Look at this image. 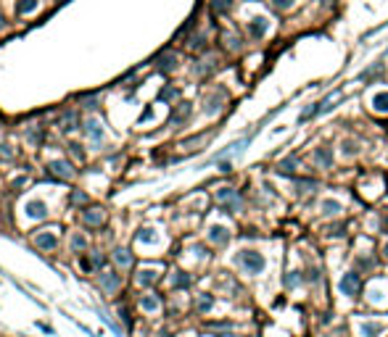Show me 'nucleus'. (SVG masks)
<instances>
[{"label":"nucleus","instance_id":"obj_4","mask_svg":"<svg viewBox=\"0 0 388 337\" xmlns=\"http://www.w3.org/2000/svg\"><path fill=\"white\" fill-rule=\"evenodd\" d=\"M267 29H270V21L264 19V16H256V19L248 21V32H251L254 40H262V37L267 34Z\"/></svg>","mask_w":388,"mask_h":337},{"label":"nucleus","instance_id":"obj_40","mask_svg":"<svg viewBox=\"0 0 388 337\" xmlns=\"http://www.w3.org/2000/svg\"><path fill=\"white\" fill-rule=\"evenodd\" d=\"M0 29H3V19H0Z\"/></svg>","mask_w":388,"mask_h":337},{"label":"nucleus","instance_id":"obj_7","mask_svg":"<svg viewBox=\"0 0 388 337\" xmlns=\"http://www.w3.org/2000/svg\"><path fill=\"white\" fill-rule=\"evenodd\" d=\"M35 245H37V248H42V250H53L58 245V237L53 232H40L35 237Z\"/></svg>","mask_w":388,"mask_h":337},{"label":"nucleus","instance_id":"obj_36","mask_svg":"<svg viewBox=\"0 0 388 337\" xmlns=\"http://www.w3.org/2000/svg\"><path fill=\"white\" fill-rule=\"evenodd\" d=\"M138 240H146V242H151V240H154V235H151V229H146V232H140V235H138Z\"/></svg>","mask_w":388,"mask_h":337},{"label":"nucleus","instance_id":"obj_30","mask_svg":"<svg viewBox=\"0 0 388 337\" xmlns=\"http://www.w3.org/2000/svg\"><path fill=\"white\" fill-rule=\"evenodd\" d=\"M225 42L230 45V50H238V48H240V40H238L235 34H225Z\"/></svg>","mask_w":388,"mask_h":337},{"label":"nucleus","instance_id":"obj_21","mask_svg":"<svg viewBox=\"0 0 388 337\" xmlns=\"http://www.w3.org/2000/svg\"><path fill=\"white\" fill-rule=\"evenodd\" d=\"M338 211H344V205L338 201H322V213H338Z\"/></svg>","mask_w":388,"mask_h":337},{"label":"nucleus","instance_id":"obj_17","mask_svg":"<svg viewBox=\"0 0 388 337\" xmlns=\"http://www.w3.org/2000/svg\"><path fill=\"white\" fill-rule=\"evenodd\" d=\"M233 8V0H211V11L217 13V16H222Z\"/></svg>","mask_w":388,"mask_h":337},{"label":"nucleus","instance_id":"obj_24","mask_svg":"<svg viewBox=\"0 0 388 337\" xmlns=\"http://www.w3.org/2000/svg\"><path fill=\"white\" fill-rule=\"evenodd\" d=\"M172 285H174V287H188V285H190V277H188V274H182V271H177V274L172 277Z\"/></svg>","mask_w":388,"mask_h":337},{"label":"nucleus","instance_id":"obj_2","mask_svg":"<svg viewBox=\"0 0 388 337\" xmlns=\"http://www.w3.org/2000/svg\"><path fill=\"white\" fill-rule=\"evenodd\" d=\"M217 203L222 205L225 211H230V213H235V211H240V195L235 193V190H230V187H225V190H219L217 193Z\"/></svg>","mask_w":388,"mask_h":337},{"label":"nucleus","instance_id":"obj_20","mask_svg":"<svg viewBox=\"0 0 388 337\" xmlns=\"http://www.w3.org/2000/svg\"><path fill=\"white\" fill-rule=\"evenodd\" d=\"M317 113H319V103H311L307 111H301V113H299V124H304V121H309L311 116H317Z\"/></svg>","mask_w":388,"mask_h":337},{"label":"nucleus","instance_id":"obj_5","mask_svg":"<svg viewBox=\"0 0 388 337\" xmlns=\"http://www.w3.org/2000/svg\"><path fill=\"white\" fill-rule=\"evenodd\" d=\"M82 221H85L87 227H101L106 221V213L101 208H87V211H82Z\"/></svg>","mask_w":388,"mask_h":337},{"label":"nucleus","instance_id":"obj_28","mask_svg":"<svg viewBox=\"0 0 388 337\" xmlns=\"http://www.w3.org/2000/svg\"><path fill=\"white\" fill-rule=\"evenodd\" d=\"M219 103H222V95H219V98H209L206 113H214V111H219V108H222V105H219Z\"/></svg>","mask_w":388,"mask_h":337},{"label":"nucleus","instance_id":"obj_34","mask_svg":"<svg viewBox=\"0 0 388 337\" xmlns=\"http://www.w3.org/2000/svg\"><path fill=\"white\" fill-rule=\"evenodd\" d=\"M72 203H87V195L85 193H72Z\"/></svg>","mask_w":388,"mask_h":337},{"label":"nucleus","instance_id":"obj_27","mask_svg":"<svg viewBox=\"0 0 388 337\" xmlns=\"http://www.w3.org/2000/svg\"><path fill=\"white\" fill-rule=\"evenodd\" d=\"M140 305H143L146 311H156V308H158V298H143Z\"/></svg>","mask_w":388,"mask_h":337},{"label":"nucleus","instance_id":"obj_11","mask_svg":"<svg viewBox=\"0 0 388 337\" xmlns=\"http://www.w3.org/2000/svg\"><path fill=\"white\" fill-rule=\"evenodd\" d=\"M314 161H317L319 166L330 168V166H333V153H330L328 148H317V150H314Z\"/></svg>","mask_w":388,"mask_h":337},{"label":"nucleus","instance_id":"obj_25","mask_svg":"<svg viewBox=\"0 0 388 337\" xmlns=\"http://www.w3.org/2000/svg\"><path fill=\"white\" fill-rule=\"evenodd\" d=\"M138 282L148 287V285H154V282H156V274H154V271H140V274H138Z\"/></svg>","mask_w":388,"mask_h":337},{"label":"nucleus","instance_id":"obj_16","mask_svg":"<svg viewBox=\"0 0 388 337\" xmlns=\"http://www.w3.org/2000/svg\"><path fill=\"white\" fill-rule=\"evenodd\" d=\"M383 332V324H378V321H367V324H362V335L364 337H378Z\"/></svg>","mask_w":388,"mask_h":337},{"label":"nucleus","instance_id":"obj_35","mask_svg":"<svg viewBox=\"0 0 388 337\" xmlns=\"http://www.w3.org/2000/svg\"><path fill=\"white\" fill-rule=\"evenodd\" d=\"M72 245H74L77 250H82V248H85V237H79V235H77V237L72 240Z\"/></svg>","mask_w":388,"mask_h":337},{"label":"nucleus","instance_id":"obj_13","mask_svg":"<svg viewBox=\"0 0 388 337\" xmlns=\"http://www.w3.org/2000/svg\"><path fill=\"white\" fill-rule=\"evenodd\" d=\"M27 213H29L32 219H45V216H48V211H45V203H40V201H32V203H29V205H27Z\"/></svg>","mask_w":388,"mask_h":337},{"label":"nucleus","instance_id":"obj_10","mask_svg":"<svg viewBox=\"0 0 388 337\" xmlns=\"http://www.w3.org/2000/svg\"><path fill=\"white\" fill-rule=\"evenodd\" d=\"M190 116V103H180L177 108H174V113H172V124H182V121H185Z\"/></svg>","mask_w":388,"mask_h":337},{"label":"nucleus","instance_id":"obj_14","mask_svg":"<svg viewBox=\"0 0 388 337\" xmlns=\"http://www.w3.org/2000/svg\"><path fill=\"white\" fill-rule=\"evenodd\" d=\"M114 261H116L121 269H129L132 266V256H129V250H124V248H119L116 253H114Z\"/></svg>","mask_w":388,"mask_h":337},{"label":"nucleus","instance_id":"obj_37","mask_svg":"<svg viewBox=\"0 0 388 337\" xmlns=\"http://www.w3.org/2000/svg\"><path fill=\"white\" fill-rule=\"evenodd\" d=\"M79 103H85V105H87V108H95V103H98V101H95V98H82V101H79Z\"/></svg>","mask_w":388,"mask_h":337},{"label":"nucleus","instance_id":"obj_8","mask_svg":"<svg viewBox=\"0 0 388 337\" xmlns=\"http://www.w3.org/2000/svg\"><path fill=\"white\" fill-rule=\"evenodd\" d=\"M50 168H53V174H58L61 179H72L74 177V168H72L69 161H56V164H50Z\"/></svg>","mask_w":388,"mask_h":337},{"label":"nucleus","instance_id":"obj_26","mask_svg":"<svg viewBox=\"0 0 388 337\" xmlns=\"http://www.w3.org/2000/svg\"><path fill=\"white\" fill-rule=\"evenodd\" d=\"M211 303H214V301H211L209 295H201L198 301H195V308H198V311L203 313V311H209V308H211Z\"/></svg>","mask_w":388,"mask_h":337},{"label":"nucleus","instance_id":"obj_19","mask_svg":"<svg viewBox=\"0 0 388 337\" xmlns=\"http://www.w3.org/2000/svg\"><path fill=\"white\" fill-rule=\"evenodd\" d=\"M85 132L93 137V140H101V135H103V129H101V124H98L95 119H90L87 124H85Z\"/></svg>","mask_w":388,"mask_h":337},{"label":"nucleus","instance_id":"obj_23","mask_svg":"<svg viewBox=\"0 0 388 337\" xmlns=\"http://www.w3.org/2000/svg\"><path fill=\"white\" fill-rule=\"evenodd\" d=\"M380 68H383V64H380V61H378V64H372L370 68H364V71L359 74V79H372V76H375V74L380 71Z\"/></svg>","mask_w":388,"mask_h":337},{"label":"nucleus","instance_id":"obj_15","mask_svg":"<svg viewBox=\"0 0 388 337\" xmlns=\"http://www.w3.org/2000/svg\"><path fill=\"white\" fill-rule=\"evenodd\" d=\"M372 108L378 113H388V93H378L372 98Z\"/></svg>","mask_w":388,"mask_h":337},{"label":"nucleus","instance_id":"obj_39","mask_svg":"<svg viewBox=\"0 0 388 337\" xmlns=\"http://www.w3.org/2000/svg\"><path fill=\"white\" fill-rule=\"evenodd\" d=\"M383 256L388 258V242H386V248H383Z\"/></svg>","mask_w":388,"mask_h":337},{"label":"nucleus","instance_id":"obj_22","mask_svg":"<svg viewBox=\"0 0 388 337\" xmlns=\"http://www.w3.org/2000/svg\"><path fill=\"white\" fill-rule=\"evenodd\" d=\"M37 8V0H21L16 5V13H32Z\"/></svg>","mask_w":388,"mask_h":337},{"label":"nucleus","instance_id":"obj_29","mask_svg":"<svg viewBox=\"0 0 388 337\" xmlns=\"http://www.w3.org/2000/svg\"><path fill=\"white\" fill-rule=\"evenodd\" d=\"M293 3H296V0H272V5H275L277 11H288Z\"/></svg>","mask_w":388,"mask_h":337},{"label":"nucleus","instance_id":"obj_38","mask_svg":"<svg viewBox=\"0 0 388 337\" xmlns=\"http://www.w3.org/2000/svg\"><path fill=\"white\" fill-rule=\"evenodd\" d=\"M0 156H3V158H11V150H8V145H3V148H0Z\"/></svg>","mask_w":388,"mask_h":337},{"label":"nucleus","instance_id":"obj_6","mask_svg":"<svg viewBox=\"0 0 388 337\" xmlns=\"http://www.w3.org/2000/svg\"><path fill=\"white\" fill-rule=\"evenodd\" d=\"M121 285V279H119V274H114V271H106L101 274V287L106 290V293H116Z\"/></svg>","mask_w":388,"mask_h":337},{"label":"nucleus","instance_id":"obj_12","mask_svg":"<svg viewBox=\"0 0 388 337\" xmlns=\"http://www.w3.org/2000/svg\"><path fill=\"white\" fill-rule=\"evenodd\" d=\"M209 237H211V242H217V245H225L227 240H230V235H227L225 227H211L209 229Z\"/></svg>","mask_w":388,"mask_h":337},{"label":"nucleus","instance_id":"obj_1","mask_svg":"<svg viewBox=\"0 0 388 337\" xmlns=\"http://www.w3.org/2000/svg\"><path fill=\"white\" fill-rule=\"evenodd\" d=\"M238 264L248 274H259V271L264 269V258H262V253H256V250H243L240 256H238Z\"/></svg>","mask_w":388,"mask_h":337},{"label":"nucleus","instance_id":"obj_18","mask_svg":"<svg viewBox=\"0 0 388 337\" xmlns=\"http://www.w3.org/2000/svg\"><path fill=\"white\" fill-rule=\"evenodd\" d=\"M299 166V158L291 156V158H285V161H280L277 164V171H283V174H293V168Z\"/></svg>","mask_w":388,"mask_h":337},{"label":"nucleus","instance_id":"obj_33","mask_svg":"<svg viewBox=\"0 0 388 337\" xmlns=\"http://www.w3.org/2000/svg\"><path fill=\"white\" fill-rule=\"evenodd\" d=\"M299 279H301L299 274H296V271H291V274H288V277H285V285H288V287H293V285H296V282H299Z\"/></svg>","mask_w":388,"mask_h":337},{"label":"nucleus","instance_id":"obj_32","mask_svg":"<svg viewBox=\"0 0 388 337\" xmlns=\"http://www.w3.org/2000/svg\"><path fill=\"white\" fill-rule=\"evenodd\" d=\"M174 95H177V90H174V87H166V90H161V95H158V98H161V101H172Z\"/></svg>","mask_w":388,"mask_h":337},{"label":"nucleus","instance_id":"obj_31","mask_svg":"<svg viewBox=\"0 0 388 337\" xmlns=\"http://www.w3.org/2000/svg\"><path fill=\"white\" fill-rule=\"evenodd\" d=\"M299 190H304V193H309V190H317V182H311V179H301V182H299Z\"/></svg>","mask_w":388,"mask_h":337},{"label":"nucleus","instance_id":"obj_9","mask_svg":"<svg viewBox=\"0 0 388 337\" xmlns=\"http://www.w3.org/2000/svg\"><path fill=\"white\" fill-rule=\"evenodd\" d=\"M156 66L161 68V71H172V68L177 66V56H174V53H169V50H166V53H161V56L156 58Z\"/></svg>","mask_w":388,"mask_h":337},{"label":"nucleus","instance_id":"obj_3","mask_svg":"<svg viewBox=\"0 0 388 337\" xmlns=\"http://www.w3.org/2000/svg\"><path fill=\"white\" fill-rule=\"evenodd\" d=\"M362 290V279H359V274H344L341 277V293L344 295H356Z\"/></svg>","mask_w":388,"mask_h":337}]
</instances>
